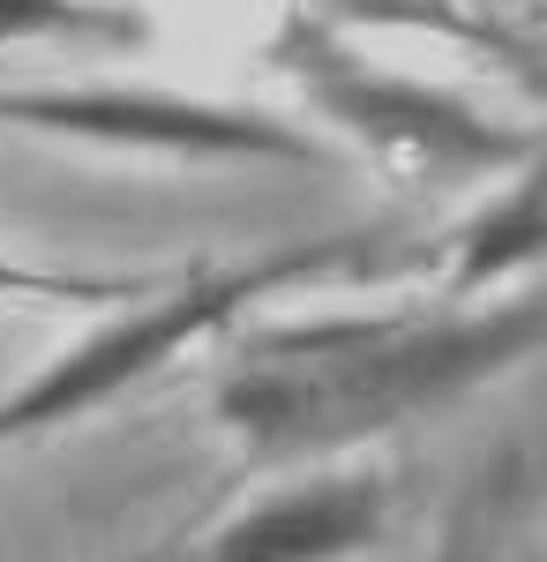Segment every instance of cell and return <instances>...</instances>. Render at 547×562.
I'll return each mask as SVG.
<instances>
[{
	"mask_svg": "<svg viewBox=\"0 0 547 562\" xmlns=\"http://www.w3.org/2000/svg\"><path fill=\"white\" fill-rule=\"evenodd\" d=\"M0 293H53L68 307H98V301H143L150 278H38V270H0Z\"/></svg>",
	"mask_w": 547,
	"mask_h": 562,
	"instance_id": "30bf717a",
	"label": "cell"
},
{
	"mask_svg": "<svg viewBox=\"0 0 547 562\" xmlns=\"http://www.w3.org/2000/svg\"><path fill=\"white\" fill-rule=\"evenodd\" d=\"M525 503H533L525 450H495L480 473L465 480V495L450 503L427 562H510L517 555V532H525Z\"/></svg>",
	"mask_w": 547,
	"mask_h": 562,
	"instance_id": "ba28073f",
	"label": "cell"
},
{
	"mask_svg": "<svg viewBox=\"0 0 547 562\" xmlns=\"http://www.w3.org/2000/svg\"><path fill=\"white\" fill-rule=\"evenodd\" d=\"M413 270H435V240H405L398 225H345V233L286 240V248L248 256V262H217V270L166 278L143 301H127L113 323H98L90 338L60 346L31 383H15L0 397V450L90 420L98 405H113L121 390L150 383L166 360L203 346L225 323H241L270 293H293V285H353V278H413Z\"/></svg>",
	"mask_w": 547,
	"mask_h": 562,
	"instance_id": "7a4b0ae2",
	"label": "cell"
},
{
	"mask_svg": "<svg viewBox=\"0 0 547 562\" xmlns=\"http://www.w3.org/2000/svg\"><path fill=\"white\" fill-rule=\"evenodd\" d=\"M270 60L293 76V90L337 135L368 143L390 166H413V173H435V180H488V173H517V166L540 158L533 121H495L458 90L376 68L360 45H345L308 8L270 38Z\"/></svg>",
	"mask_w": 547,
	"mask_h": 562,
	"instance_id": "3957f363",
	"label": "cell"
},
{
	"mask_svg": "<svg viewBox=\"0 0 547 562\" xmlns=\"http://www.w3.org/2000/svg\"><path fill=\"white\" fill-rule=\"evenodd\" d=\"M23 38H83V45H135L143 15L105 0H0V45Z\"/></svg>",
	"mask_w": 547,
	"mask_h": 562,
	"instance_id": "9c48e42d",
	"label": "cell"
},
{
	"mask_svg": "<svg viewBox=\"0 0 547 562\" xmlns=\"http://www.w3.org/2000/svg\"><path fill=\"white\" fill-rule=\"evenodd\" d=\"M540 240V158H533V166L503 173V195H488L450 240H435V262H443V285L465 301V293H488L517 270H533Z\"/></svg>",
	"mask_w": 547,
	"mask_h": 562,
	"instance_id": "8992f818",
	"label": "cell"
},
{
	"mask_svg": "<svg viewBox=\"0 0 547 562\" xmlns=\"http://www.w3.org/2000/svg\"><path fill=\"white\" fill-rule=\"evenodd\" d=\"M308 15H315V23H331V31L368 23V31L450 38V45H472V53H495V60H510V68L525 76V90L540 83V45L525 38V31H510L495 8H488V15H472V0H315Z\"/></svg>",
	"mask_w": 547,
	"mask_h": 562,
	"instance_id": "52a82bcc",
	"label": "cell"
},
{
	"mask_svg": "<svg viewBox=\"0 0 547 562\" xmlns=\"http://www.w3.org/2000/svg\"><path fill=\"white\" fill-rule=\"evenodd\" d=\"M0 128L60 135L90 150H143V158H248V166H331V150L286 113H255L225 98L150 83H76V90H0Z\"/></svg>",
	"mask_w": 547,
	"mask_h": 562,
	"instance_id": "277c9868",
	"label": "cell"
},
{
	"mask_svg": "<svg viewBox=\"0 0 547 562\" xmlns=\"http://www.w3.org/2000/svg\"><path fill=\"white\" fill-rule=\"evenodd\" d=\"M540 293L488 307H405V315H323L278 323L241 346L217 383V428L241 465H331L345 450L458 405L540 352Z\"/></svg>",
	"mask_w": 547,
	"mask_h": 562,
	"instance_id": "6da1fadb",
	"label": "cell"
},
{
	"mask_svg": "<svg viewBox=\"0 0 547 562\" xmlns=\"http://www.w3.org/2000/svg\"><path fill=\"white\" fill-rule=\"evenodd\" d=\"M398 487L390 473H308L217 525L196 562H353L390 540Z\"/></svg>",
	"mask_w": 547,
	"mask_h": 562,
	"instance_id": "5b68a950",
	"label": "cell"
}]
</instances>
